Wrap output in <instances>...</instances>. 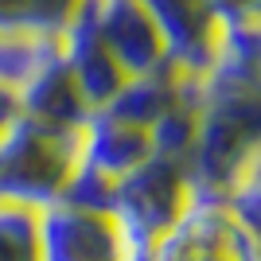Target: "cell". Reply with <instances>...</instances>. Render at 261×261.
I'll return each instance as SVG.
<instances>
[{
  "label": "cell",
  "mask_w": 261,
  "mask_h": 261,
  "mask_svg": "<svg viewBox=\"0 0 261 261\" xmlns=\"http://www.w3.org/2000/svg\"><path fill=\"white\" fill-rule=\"evenodd\" d=\"M215 16V23H246V20H261V0H203Z\"/></svg>",
  "instance_id": "15"
},
{
  "label": "cell",
  "mask_w": 261,
  "mask_h": 261,
  "mask_svg": "<svg viewBox=\"0 0 261 261\" xmlns=\"http://www.w3.org/2000/svg\"><path fill=\"white\" fill-rule=\"evenodd\" d=\"M187 199H191V187H187L184 164L164 160V156H148L133 172L113 179L109 218H113V226L121 234L125 261H148L152 246L179 218Z\"/></svg>",
  "instance_id": "2"
},
{
  "label": "cell",
  "mask_w": 261,
  "mask_h": 261,
  "mask_svg": "<svg viewBox=\"0 0 261 261\" xmlns=\"http://www.w3.org/2000/svg\"><path fill=\"white\" fill-rule=\"evenodd\" d=\"M59 55V39L55 35H32V32H0V86L16 90L28 78Z\"/></svg>",
  "instance_id": "10"
},
{
  "label": "cell",
  "mask_w": 261,
  "mask_h": 261,
  "mask_svg": "<svg viewBox=\"0 0 261 261\" xmlns=\"http://www.w3.org/2000/svg\"><path fill=\"white\" fill-rule=\"evenodd\" d=\"M164 43V63L179 74H203L215 55L218 23L203 0H141Z\"/></svg>",
  "instance_id": "5"
},
{
  "label": "cell",
  "mask_w": 261,
  "mask_h": 261,
  "mask_svg": "<svg viewBox=\"0 0 261 261\" xmlns=\"http://www.w3.org/2000/svg\"><path fill=\"white\" fill-rule=\"evenodd\" d=\"M78 164V129H59L16 113L0 133V199L20 207H47L59 199Z\"/></svg>",
  "instance_id": "1"
},
{
  "label": "cell",
  "mask_w": 261,
  "mask_h": 261,
  "mask_svg": "<svg viewBox=\"0 0 261 261\" xmlns=\"http://www.w3.org/2000/svg\"><path fill=\"white\" fill-rule=\"evenodd\" d=\"M0 261H39L35 253V211L0 199Z\"/></svg>",
  "instance_id": "13"
},
{
  "label": "cell",
  "mask_w": 261,
  "mask_h": 261,
  "mask_svg": "<svg viewBox=\"0 0 261 261\" xmlns=\"http://www.w3.org/2000/svg\"><path fill=\"white\" fill-rule=\"evenodd\" d=\"M16 113H20V106H16V94L0 86V133L12 125V117H16Z\"/></svg>",
  "instance_id": "16"
},
{
  "label": "cell",
  "mask_w": 261,
  "mask_h": 261,
  "mask_svg": "<svg viewBox=\"0 0 261 261\" xmlns=\"http://www.w3.org/2000/svg\"><path fill=\"white\" fill-rule=\"evenodd\" d=\"M59 199L70 203V207L109 215V207H113V179L101 175V172H94V168H86V164H74V172L66 175Z\"/></svg>",
  "instance_id": "14"
},
{
  "label": "cell",
  "mask_w": 261,
  "mask_h": 261,
  "mask_svg": "<svg viewBox=\"0 0 261 261\" xmlns=\"http://www.w3.org/2000/svg\"><path fill=\"white\" fill-rule=\"evenodd\" d=\"M16 106H20V113L43 121V125H59V129H78L90 113L86 98L78 94L74 78H70V70H66V63H63V55L47 59V63L16 90Z\"/></svg>",
  "instance_id": "8"
},
{
  "label": "cell",
  "mask_w": 261,
  "mask_h": 261,
  "mask_svg": "<svg viewBox=\"0 0 261 261\" xmlns=\"http://www.w3.org/2000/svg\"><path fill=\"white\" fill-rule=\"evenodd\" d=\"M35 253L39 261H125L113 218L63 199L35 207Z\"/></svg>",
  "instance_id": "4"
},
{
  "label": "cell",
  "mask_w": 261,
  "mask_h": 261,
  "mask_svg": "<svg viewBox=\"0 0 261 261\" xmlns=\"http://www.w3.org/2000/svg\"><path fill=\"white\" fill-rule=\"evenodd\" d=\"M78 0H0V32L59 35Z\"/></svg>",
  "instance_id": "12"
},
{
  "label": "cell",
  "mask_w": 261,
  "mask_h": 261,
  "mask_svg": "<svg viewBox=\"0 0 261 261\" xmlns=\"http://www.w3.org/2000/svg\"><path fill=\"white\" fill-rule=\"evenodd\" d=\"M148 261H261V234L242 226L222 199L191 195Z\"/></svg>",
  "instance_id": "3"
},
{
  "label": "cell",
  "mask_w": 261,
  "mask_h": 261,
  "mask_svg": "<svg viewBox=\"0 0 261 261\" xmlns=\"http://www.w3.org/2000/svg\"><path fill=\"white\" fill-rule=\"evenodd\" d=\"M94 23H98L101 47L121 66L125 78L148 74V70L164 66V43L141 0H98L94 4Z\"/></svg>",
  "instance_id": "6"
},
{
  "label": "cell",
  "mask_w": 261,
  "mask_h": 261,
  "mask_svg": "<svg viewBox=\"0 0 261 261\" xmlns=\"http://www.w3.org/2000/svg\"><path fill=\"white\" fill-rule=\"evenodd\" d=\"M184 98V82H179V70H172V66L164 63L156 66V70H148V74H133L121 82V90L113 94V101H109V113L121 121H129V125H141V129H148L160 113H168V109L175 106V101Z\"/></svg>",
  "instance_id": "9"
},
{
  "label": "cell",
  "mask_w": 261,
  "mask_h": 261,
  "mask_svg": "<svg viewBox=\"0 0 261 261\" xmlns=\"http://www.w3.org/2000/svg\"><path fill=\"white\" fill-rule=\"evenodd\" d=\"M148 156H152L148 133L141 125L113 117L109 109H90L86 121L78 125V164H86L109 179H121Z\"/></svg>",
  "instance_id": "7"
},
{
  "label": "cell",
  "mask_w": 261,
  "mask_h": 261,
  "mask_svg": "<svg viewBox=\"0 0 261 261\" xmlns=\"http://www.w3.org/2000/svg\"><path fill=\"white\" fill-rule=\"evenodd\" d=\"M144 133H148V148H152V156H164V160L184 164L187 152H191V144H195V137H199V106H191V101L179 98L168 113H160Z\"/></svg>",
  "instance_id": "11"
}]
</instances>
